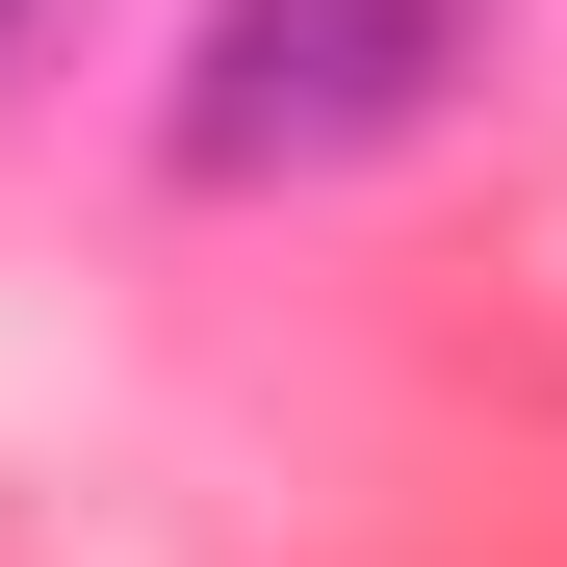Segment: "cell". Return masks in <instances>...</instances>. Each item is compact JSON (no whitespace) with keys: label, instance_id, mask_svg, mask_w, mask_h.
I'll list each match as a JSON object with an SVG mask.
<instances>
[{"label":"cell","instance_id":"1","mask_svg":"<svg viewBox=\"0 0 567 567\" xmlns=\"http://www.w3.org/2000/svg\"><path fill=\"white\" fill-rule=\"evenodd\" d=\"M464 78H491V0H207L181 27V181H336V155H413Z\"/></svg>","mask_w":567,"mask_h":567},{"label":"cell","instance_id":"2","mask_svg":"<svg viewBox=\"0 0 567 567\" xmlns=\"http://www.w3.org/2000/svg\"><path fill=\"white\" fill-rule=\"evenodd\" d=\"M0 52H27V0H0Z\"/></svg>","mask_w":567,"mask_h":567}]
</instances>
